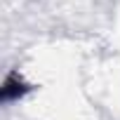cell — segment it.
Wrapping results in <instances>:
<instances>
[{
	"instance_id": "6da1fadb",
	"label": "cell",
	"mask_w": 120,
	"mask_h": 120,
	"mask_svg": "<svg viewBox=\"0 0 120 120\" xmlns=\"http://www.w3.org/2000/svg\"><path fill=\"white\" fill-rule=\"evenodd\" d=\"M28 92H31V85H28L19 73H10V75L5 78L3 87H0V99H3V104H12V101L24 99Z\"/></svg>"
}]
</instances>
